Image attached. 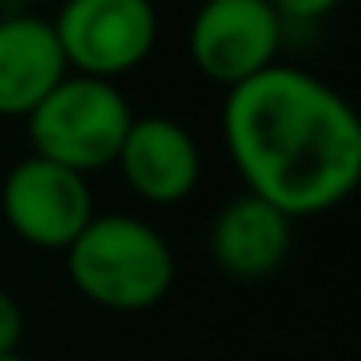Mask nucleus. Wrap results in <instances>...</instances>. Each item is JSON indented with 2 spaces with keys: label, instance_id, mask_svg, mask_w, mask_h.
Segmentation results:
<instances>
[{
  "label": "nucleus",
  "instance_id": "obj_4",
  "mask_svg": "<svg viewBox=\"0 0 361 361\" xmlns=\"http://www.w3.org/2000/svg\"><path fill=\"white\" fill-rule=\"evenodd\" d=\"M66 71L82 78L117 82L148 63L159 39L152 0H63L51 20Z\"/></svg>",
  "mask_w": 361,
  "mask_h": 361
},
{
  "label": "nucleus",
  "instance_id": "obj_12",
  "mask_svg": "<svg viewBox=\"0 0 361 361\" xmlns=\"http://www.w3.org/2000/svg\"><path fill=\"white\" fill-rule=\"evenodd\" d=\"M0 361H24V357H20V353H8V357H0Z\"/></svg>",
  "mask_w": 361,
  "mask_h": 361
},
{
  "label": "nucleus",
  "instance_id": "obj_5",
  "mask_svg": "<svg viewBox=\"0 0 361 361\" xmlns=\"http://www.w3.org/2000/svg\"><path fill=\"white\" fill-rule=\"evenodd\" d=\"M283 20L268 0H202L187 27L190 66L214 86H241L276 63Z\"/></svg>",
  "mask_w": 361,
  "mask_h": 361
},
{
  "label": "nucleus",
  "instance_id": "obj_10",
  "mask_svg": "<svg viewBox=\"0 0 361 361\" xmlns=\"http://www.w3.org/2000/svg\"><path fill=\"white\" fill-rule=\"evenodd\" d=\"M20 342H24V307L12 291L0 288V357L20 353Z\"/></svg>",
  "mask_w": 361,
  "mask_h": 361
},
{
  "label": "nucleus",
  "instance_id": "obj_8",
  "mask_svg": "<svg viewBox=\"0 0 361 361\" xmlns=\"http://www.w3.org/2000/svg\"><path fill=\"white\" fill-rule=\"evenodd\" d=\"M295 221L252 195H237L210 221V257L233 280H264L288 260Z\"/></svg>",
  "mask_w": 361,
  "mask_h": 361
},
{
  "label": "nucleus",
  "instance_id": "obj_2",
  "mask_svg": "<svg viewBox=\"0 0 361 361\" xmlns=\"http://www.w3.org/2000/svg\"><path fill=\"white\" fill-rule=\"evenodd\" d=\"M74 291L117 314L152 311L175 288V252L136 214H94L63 252Z\"/></svg>",
  "mask_w": 361,
  "mask_h": 361
},
{
  "label": "nucleus",
  "instance_id": "obj_6",
  "mask_svg": "<svg viewBox=\"0 0 361 361\" xmlns=\"http://www.w3.org/2000/svg\"><path fill=\"white\" fill-rule=\"evenodd\" d=\"M0 214L24 245L43 252H66L97 210L86 175L66 171L39 156H24L0 183Z\"/></svg>",
  "mask_w": 361,
  "mask_h": 361
},
{
  "label": "nucleus",
  "instance_id": "obj_13",
  "mask_svg": "<svg viewBox=\"0 0 361 361\" xmlns=\"http://www.w3.org/2000/svg\"><path fill=\"white\" fill-rule=\"evenodd\" d=\"M39 4H47V0H39ZM59 4H63V0H59Z\"/></svg>",
  "mask_w": 361,
  "mask_h": 361
},
{
  "label": "nucleus",
  "instance_id": "obj_1",
  "mask_svg": "<svg viewBox=\"0 0 361 361\" xmlns=\"http://www.w3.org/2000/svg\"><path fill=\"white\" fill-rule=\"evenodd\" d=\"M221 144L245 195L280 214L319 218L361 183V121L330 82L272 63L226 90Z\"/></svg>",
  "mask_w": 361,
  "mask_h": 361
},
{
  "label": "nucleus",
  "instance_id": "obj_9",
  "mask_svg": "<svg viewBox=\"0 0 361 361\" xmlns=\"http://www.w3.org/2000/svg\"><path fill=\"white\" fill-rule=\"evenodd\" d=\"M66 59L55 27L43 16H4L0 20V117L27 113L66 78Z\"/></svg>",
  "mask_w": 361,
  "mask_h": 361
},
{
  "label": "nucleus",
  "instance_id": "obj_11",
  "mask_svg": "<svg viewBox=\"0 0 361 361\" xmlns=\"http://www.w3.org/2000/svg\"><path fill=\"white\" fill-rule=\"evenodd\" d=\"M268 4L276 8L280 20H303V24H311V20H322L334 8H342L345 0H268Z\"/></svg>",
  "mask_w": 361,
  "mask_h": 361
},
{
  "label": "nucleus",
  "instance_id": "obj_3",
  "mask_svg": "<svg viewBox=\"0 0 361 361\" xmlns=\"http://www.w3.org/2000/svg\"><path fill=\"white\" fill-rule=\"evenodd\" d=\"M133 105L117 82L66 74L32 113L27 140L32 156L51 159L78 175H94L117 164V152L133 125Z\"/></svg>",
  "mask_w": 361,
  "mask_h": 361
},
{
  "label": "nucleus",
  "instance_id": "obj_7",
  "mask_svg": "<svg viewBox=\"0 0 361 361\" xmlns=\"http://www.w3.org/2000/svg\"><path fill=\"white\" fill-rule=\"evenodd\" d=\"M125 187L148 206H175L195 195L202 179V152L187 125L171 117H133L117 152Z\"/></svg>",
  "mask_w": 361,
  "mask_h": 361
}]
</instances>
